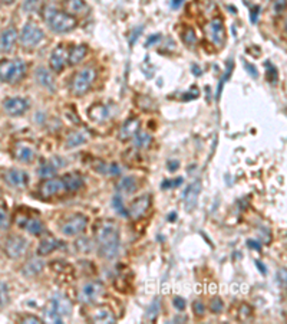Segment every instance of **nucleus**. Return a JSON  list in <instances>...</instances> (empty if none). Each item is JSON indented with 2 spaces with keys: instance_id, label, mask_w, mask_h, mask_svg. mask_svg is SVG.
<instances>
[{
  "instance_id": "nucleus-35",
  "label": "nucleus",
  "mask_w": 287,
  "mask_h": 324,
  "mask_svg": "<svg viewBox=\"0 0 287 324\" xmlns=\"http://www.w3.org/2000/svg\"><path fill=\"white\" fill-rule=\"evenodd\" d=\"M40 3H42V0H25L22 5L23 12H26V13L38 12L40 9Z\"/></svg>"
},
{
  "instance_id": "nucleus-4",
  "label": "nucleus",
  "mask_w": 287,
  "mask_h": 324,
  "mask_svg": "<svg viewBox=\"0 0 287 324\" xmlns=\"http://www.w3.org/2000/svg\"><path fill=\"white\" fill-rule=\"evenodd\" d=\"M28 67L20 58L0 61V81L6 84H17L26 75Z\"/></svg>"
},
{
  "instance_id": "nucleus-9",
  "label": "nucleus",
  "mask_w": 287,
  "mask_h": 324,
  "mask_svg": "<svg viewBox=\"0 0 287 324\" xmlns=\"http://www.w3.org/2000/svg\"><path fill=\"white\" fill-rule=\"evenodd\" d=\"M86 226H88V218L83 213H75V215L69 216L65 222H62L61 232L68 238H74V236L83 233Z\"/></svg>"
},
{
  "instance_id": "nucleus-23",
  "label": "nucleus",
  "mask_w": 287,
  "mask_h": 324,
  "mask_svg": "<svg viewBox=\"0 0 287 324\" xmlns=\"http://www.w3.org/2000/svg\"><path fill=\"white\" fill-rule=\"evenodd\" d=\"M88 116L91 118L92 121L95 123H105L106 120H109L111 117V113H109V108L106 105H102V104H93L88 110Z\"/></svg>"
},
{
  "instance_id": "nucleus-7",
  "label": "nucleus",
  "mask_w": 287,
  "mask_h": 324,
  "mask_svg": "<svg viewBox=\"0 0 287 324\" xmlns=\"http://www.w3.org/2000/svg\"><path fill=\"white\" fill-rule=\"evenodd\" d=\"M19 39L25 48H35L45 39V32L42 31L40 26H38L35 22H28L23 26Z\"/></svg>"
},
{
  "instance_id": "nucleus-34",
  "label": "nucleus",
  "mask_w": 287,
  "mask_h": 324,
  "mask_svg": "<svg viewBox=\"0 0 287 324\" xmlns=\"http://www.w3.org/2000/svg\"><path fill=\"white\" fill-rule=\"evenodd\" d=\"M112 206L115 209V212L122 218H128V209L125 208L124 201H122L121 195H115L112 199Z\"/></svg>"
},
{
  "instance_id": "nucleus-52",
  "label": "nucleus",
  "mask_w": 287,
  "mask_h": 324,
  "mask_svg": "<svg viewBox=\"0 0 287 324\" xmlns=\"http://www.w3.org/2000/svg\"><path fill=\"white\" fill-rule=\"evenodd\" d=\"M247 245H249L250 248H254V249H257V251H260V249H261L260 244H257L256 241H253V240L247 241Z\"/></svg>"
},
{
  "instance_id": "nucleus-36",
  "label": "nucleus",
  "mask_w": 287,
  "mask_h": 324,
  "mask_svg": "<svg viewBox=\"0 0 287 324\" xmlns=\"http://www.w3.org/2000/svg\"><path fill=\"white\" fill-rule=\"evenodd\" d=\"M10 224H12V219H10L9 212L5 208H0V231L9 229Z\"/></svg>"
},
{
  "instance_id": "nucleus-15",
  "label": "nucleus",
  "mask_w": 287,
  "mask_h": 324,
  "mask_svg": "<svg viewBox=\"0 0 287 324\" xmlns=\"http://www.w3.org/2000/svg\"><path fill=\"white\" fill-rule=\"evenodd\" d=\"M68 63V49L65 45H58L51 54L49 67L53 72H62Z\"/></svg>"
},
{
  "instance_id": "nucleus-8",
  "label": "nucleus",
  "mask_w": 287,
  "mask_h": 324,
  "mask_svg": "<svg viewBox=\"0 0 287 324\" xmlns=\"http://www.w3.org/2000/svg\"><path fill=\"white\" fill-rule=\"evenodd\" d=\"M29 242L22 235H10L8 240L5 241V254L8 255L10 260H20L28 252Z\"/></svg>"
},
{
  "instance_id": "nucleus-33",
  "label": "nucleus",
  "mask_w": 287,
  "mask_h": 324,
  "mask_svg": "<svg viewBox=\"0 0 287 324\" xmlns=\"http://www.w3.org/2000/svg\"><path fill=\"white\" fill-rule=\"evenodd\" d=\"M134 140V146L138 147V148H148V147L151 146L152 143V137L148 134V133H144V132H138L132 137Z\"/></svg>"
},
{
  "instance_id": "nucleus-26",
  "label": "nucleus",
  "mask_w": 287,
  "mask_h": 324,
  "mask_svg": "<svg viewBox=\"0 0 287 324\" xmlns=\"http://www.w3.org/2000/svg\"><path fill=\"white\" fill-rule=\"evenodd\" d=\"M65 164H66L65 160L61 163H58L56 162V157H55V159H52V160H49V162H43L40 166H39L38 175L40 176V178H43V179L53 178V176H55V173H56V170L59 169V167H62V166H65Z\"/></svg>"
},
{
  "instance_id": "nucleus-44",
  "label": "nucleus",
  "mask_w": 287,
  "mask_h": 324,
  "mask_svg": "<svg viewBox=\"0 0 287 324\" xmlns=\"http://www.w3.org/2000/svg\"><path fill=\"white\" fill-rule=\"evenodd\" d=\"M253 316V311H251V307L247 306V304H243L242 307H240V320L243 321H247L250 320Z\"/></svg>"
},
{
  "instance_id": "nucleus-29",
  "label": "nucleus",
  "mask_w": 287,
  "mask_h": 324,
  "mask_svg": "<svg viewBox=\"0 0 287 324\" xmlns=\"http://www.w3.org/2000/svg\"><path fill=\"white\" fill-rule=\"evenodd\" d=\"M88 54V47L86 45H76V47L70 48L68 51V63L75 67L78 63L85 59V56Z\"/></svg>"
},
{
  "instance_id": "nucleus-3",
  "label": "nucleus",
  "mask_w": 287,
  "mask_h": 324,
  "mask_svg": "<svg viewBox=\"0 0 287 324\" xmlns=\"http://www.w3.org/2000/svg\"><path fill=\"white\" fill-rule=\"evenodd\" d=\"M72 304L70 301L61 294L53 295L45 307V320L51 323H62L63 317L70 316Z\"/></svg>"
},
{
  "instance_id": "nucleus-56",
  "label": "nucleus",
  "mask_w": 287,
  "mask_h": 324,
  "mask_svg": "<svg viewBox=\"0 0 287 324\" xmlns=\"http://www.w3.org/2000/svg\"><path fill=\"white\" fill-rule=\"evenodd\" d=\"M3 5H12V3H15V0H0Z\"/></svg>"
},
{
  "instance_id": "nucleus-22",
  "label": "nucleus",
  "mask_w": 287,
  "mask_h": 324,
  "mask_svg": "<svg viewBox=\"0 0 287 324\" xmlns=\"http://www.w3.org/2000/svg\"><path fill=\"white\" fill-rule=\"evenodd\" d=\"M61 245V241L56 240L55 236H45L43 240H40V242H39L38 255L39 256H47V255L55 252L56 249H59Z\"/></svg>"
},
{
  "instance_id": "nucleus-50",
  "label": "nucleus",
  "mask_w": 287,
  "mask_h": 324,
  "mask_svg": "<svg viewBox=\"0 0 287 324\" xmlns=\"http://www.w3.org/2000/svg\"><path fill=\"white\" fill-rule=\"evenodd\" d=\"M178 167H180V162H177V160L168 162V170H170V171H175Z\"/></svg>"
},
{
  "instance_id": "nucleus-5",
  "label": "nucleus",
  "mask_w": 287,
  "mask_h": 324,
  "mask_svg": "<svg viewBox=\"0 0 287 324\" xmlns=\"http://www.w3.org/2000/svg\"><path fill=\"white\" fill-rule=\"evenodd\" d=\"M97 78V70L93 67H85L76 72L70 82V93L76 97H82L92 88Z\"/></svg>"
},
{
  "instance_id": "nucleus-11",
  "label": "nucleus",
  "mask_w": 287,
  "mask_h": 324,
  "mask_svg": "<svg viewBox=\"0 0 287 324\" xmlns=\"http://www.w3.org/2000/svg\"><path fill=\"white\" fill-rule=\"evenodd\" d=\"M39 192L43 199H51V198L66 193V187H65L62 178H49L45 179V182L40 185Z\"/></svg>"
},
{
  "instance_id": "nucleus-18",
  "label": "nucleus",
  "mask_w": 287,
  "mask_h": 324,
  "mask_svg": "<svg viewBox=\"0 0 287 324\" xmlns=\"http://www.w3.org/2000/svg\"><path fill=\"white\" fill-rule=\"evenodd\" d=\"M17 31L15 28H8L0 32V52H10L17 40Z\"/></svg>"
},
{
  "instance_id": "nucleus-47",
  "label": "nucleus",
  "mask_w": 287,
  "mask_h": 324,
  "mask_svg": "<svg viewBox=\"0 0 287 324\" xmlns=\"http://www.w3.org/2000/svg\"><path fill=\"white\" fill-rule=\"evenodd\" d=\"M258 16H260V6H253L251 10H250V20H251V24H256Z\"/></svg>"
},
{
  "instance_id": "nucleus-10",
  "label": "nucleus",
  "mask_w": 287,
  "mask_h": 324,
  "mask_svg": "<svg viewBox=\"0 0 287 324\" xmlns=\"http://www.w3.org/2000/svg\"><path fill=\"white\" fill-rule=\"evenodd\" d=\"M205 33L217 48H221L226 44V26L221 17L212 19L210 24L205 28Z\"/></svg>"
},
{
  "instance_id": "nucleus-2",
  "label": "nucleus",
  "mask_w": 287,
  "mask_h": 324,
  "mask_svg": "<svg viewBox=\"0 0 287 324\" xmlns=\"http://www.w3.org/2000/svg\"><path fill=\"white\" fill-rule=\"evenodd\" d=\"M42 16H43V20L47 25V28L56 33H66V32L74 31L78 25L76 17L66 13L65 10L56 9L52 5L43 8Z\"/></svg>"
},
{
  "instance_id": "nucleus-49",
  "label": "nucleus",
  "mask_w": 287,
  "mask_h": 324,
  "mask_svg": "<svg viewBox=\"0 0 287 324\" xmlns=\"http://www.w3.org/2000/svg\"><path fill=\"white\" fill-rule=\"evenodd\" d=\"M185 300L184 298H181V297H175L174 298V307L178 311H182V310H185Z\"/></svg>"
},
{
  "instance_id": "nucleus-30",
  "label": "nucleus",
  "mask_w": 287,
  "mask_h": 324,
  "mask_svg": "<svg viewBox=\"0 0 287 324\" xmlns=\"http://www.w3.org/2000/svg\"><path fill=\"white\" fill-rule=\"evenodd\" d=\"M88 141V134L85 132H79V130H75V132H70L66 136V140H65V146L68 148H74V147H79L85 144Z\"/></svg>"
},
{
  "instance_id": "nucleus-54",
  "label": "nucleus",
  "mask_w": 287,
  "mask_h": 324,
  "mask_svg": "<svg viewBox=\"0 0 287 324\" xmlns=\"http://www.w3.org/2000/svg\"><path fill=\"white\" fill-rule=\"evenodd\" d=\"M159 39V35H157V36H152L151 39H150V40H148V42H147V47H151V44L152 42H157V40H158Z\"/></svg>"
},
{
  "instance_id": "nucleus-27",
  "label": "nucleus",
  "mask_w": 287,
  "mask_h": 324,
  "mask_svg": "<svg viewBox=\"0 0 287 324\" xmlns=\"http://www.w3.org/2000/svg\"><path fill=\"white\" fill-rule=\"evenodd\" d=\"M45 268V263L40 258H32L23 265L22 274L25 277H36Z\"/></svg>"
},
{
  "instance_id": "nucleus-17",
  "label": "nucleus",
  "mask_w": 287,
  "mask_h": 324,
  "mask_svg": "<svg viewBox=\"0 0 287 324\" xmlns=\"http://www.w3.org/2000/svg\"><path fill=\"white\" fill-rule=\"evenodd\" d=\"M63 8H65L66 13L72 15L74 17L86 16L91 10L85 0H63Z\"/></svg>"
},
{
  "instance_id": "nucleus-55",
  "label": "nucleus",
  "mask_w": 287,
  "mask_h": 324,
  "mask_svg": "<svg viewBox=\"0 0 287 324\" xmlns=\"http://www.w3.org/2000/svg\"><path fill=\"white\" fill-rule=\"evenodd\" d=\"M256 264H257V267H258V268H260V270H261V272H263V274H265V272H266V268H265V267H263V264H261V263H258V261H257Z\"/></svg>"
},
{
  "instance_id": "nucleus-13",
  "label": "nucleus",
  "mask_w": 287,
  "mask_h": 324,
  "mask_svg": "<svg viewBox=\"0 0 287 324\" xmlns=\"http://www.w3.org/2000/svg\"><path fill=\"white\" fill-rule=\"evenodd\" d=\"M150 208H151V195L147 193V195H142V196H138L129 205L128 216L134 218V219H141L148 212Z\"/></svg>"
},
{
  "instance_id": "nucleus-20",
  "label": "nucleus",
  "mask_w": 287,
  "mask_h": 324,
  "mask_svg": "<svg viewBox=\"0 0 287 324\" xmlns=\"http://www.w3.org/2000/svg\"><path fill=\"white\" fill-rule=\"evenodd\" d=\"M63 183H65V187H66V192H78L81 190L85 185V180H83L82 175L78 173V171H70V173H66L63 178Z\"/></svg>"
},
{
  "instance_id": "nucleus-28",
  "label": "nucleus",
  "mask_w": 287,
  "mask_h": 324,
  "mask_svg": "<svg viewBox=\"0 0 287 324\" xmlns=\"http://www.w3.org/2000/svg\"><path fill=\"white\" fill-rule=\"evenodd\" d=\"M35 78L38 81V84L45 87L47 90H55V79H53L51 71L46 70L45 67H38L35 71Z\"/></svg>"
},
{
  "instance_id": "nucleus-46",
  "label": "nucleus",
  "mask_w": 287,
  "mask_h": 324,
  "mask_svg": "<svg viewBox=\"0 0 287 324\" xmlns=\"http://www.w3.org/2000/svg\"><path fill=\"white\" fill-rule=\"evenodd\" d=\"M286 9V0H276L274 2V13L276 15H281Z\"/></svg>"
},
{
  "instance_id": "nucleus-16",
  "label": "nucleus",
  "mask_w": 287,
  "mask_h": 324,
  "mask_svg": "<svg viewBox=\"0 0 287 324\" xmlns=\"http://www.w3.org/2000/svg\"><path fill=\"white\" fill-rule=\"evenodd\" d=\"M89 320L92 323L113 324L116 321V317L109 306H98L89 313Z\"/></svg>"
},
{
  "instance_id": "nucleus-37",
  "label": "nucleus",
  "mask_w": 287,
  "mask_h": 324,
  "mask_svg": "<svg viewBox=\"0 0 287 324\" xmlns=\"http://www.w3.org/2000/svg\"><path fill=\"white\" fill-rule=\"evenodd\" d=\"M76 245V249L78 251H81V252H89L92 249V242L88 238H81V240H78L75 242Z\"/></svg>"
},
{
  "instance_id": "nucleus-21",
  "label": "nucleus",
  "mask_w": 287,
  "mask_h": 324,
  "mask_svg": "<svg viewBox=\"0 0 287 324\" xmlns=\"http://www.w3.org/2000/svg\"><path fill=\"white\" fill-rule=\"evenodd\" d=\"M200 192H201V182L200 180H196L193 185L188 186L187 192L184 193V202H185V209L187 210H193L196 208Z\"/></svg>"
},
{
  "instance_id": "nucleus-38",
  "label": "nucleus",
  "mask_w": 287,
  "mask_h": 324,
  "mask_svg": "<svg viewBox=\"0 0 287 324\" xmlns=\"http://www.w3.org/2000/svg\"><path fill=\"white\" fill-rule=\"evenodd\" d=\"M210 309H211L212 313L220 314V313L224 310V303H223V300H221L220 297H214V298H211V301H210Z\"/></svg>"
},
{
  "instance_id": "nucleus-53",
  "label": "nucleus",
  "mask_w": 287,
  "mask_h": 324,
  "mask_svg": "<svg viewBox=\"0 0 287 324\" xmlns=\"http://www.w3.org/2000/svg\"><path fill=\"white\" fill-rule=\"evenodd\" d=\"M184 3V0H171V8L173 9H180L181 5Z\"/></svg>"
},
{
  "instance_id": "nucleus-45",
  "label": "nucleus",
  "mask_w": 287,
  "mask_h": 324,
  "mask_svg": "<svg viewBox=\"0 0 287 324\" xmlns=\"http://www.w3.org/2000/svg\"><path fill=\"white\" fill-rule=\"evenodd\" d=\"M230 74H231V62H228V68L226 70V75H223V78H221V81H220L219 90H217V98L220 97V94H221V88H223V85L226 84L227 78L230 77Z\"/></svg>"
},
{
  "instance_id": "nucleus-51",
  "label": "nucleus",
  "mask_w": 287,
  "mask_h": 324,
  "mask_svg": "<svg viewBox=\"0 0 287 324\" xmlns=\"http://www.w3.org/2000/svg\"><path fill=\"white\" fill-rule=\"evenodd\" d=\"M246 68H247V71H249L250 74H251V77H257V75H258V74H257L256 68H254L251 63H249V62H246Z\"/></svg>"
},
{
  "instance_id": "nucleus-19",
  "label": "nucleus",
  "mask_w": 287,
  "mask_h": 324,
  "mask_svg": "<svg viewBox=\"0 0 287 324\" xmlns=\"http://www.w3.org/2000/svg\"><path fill=\"white\" fill-rule=\"evenodd\" d=\"M20 226L33 236H42L46 232L45 224L39 218H25L23 222H20Z\"/></svg>"
},
{
  "instance_id": "nucleus-32",
  "label": "nucleus",
  "mask_w": 287,
  "mask_h": 324,
  "mask_svg": "<svg viewBox=\"0 0 287 324\" xmlns=\"http://www.w3.org/2000/svg\"><path fill=\"white\" fill-rule=\"evenodd\" d=\"M97 170L106 176H121L122 173V167L118 163H109V164L99 163V166H97Z\"/></svg>"
},
{
  "instance_id": "nucleus-39",
  "label": "nucleus",
  "mask_w": 287,
  "mask_h": 324,
  "mask_svg": "<svg viewBox=\"0 0 287 324\" xmlns=\"http://www.w3.org/2000/svg\"><path fill=\"white\" fill-rule=\"evenodd\" d=\"M182 40H184L188 47H191V45H194V44H196L197 42L196 33H194V31H193L191 28H187L185 32L182 33Z\"/></svg>"
},
{
  "instance_id": "nucleus-42",
  "label": "nucleus",
  "mask_w": 287,
  "mask_h": 324,
  "mask_svg": "<svg viewBox=\"0 0 287 324\" xmlns=\"http://www.w3.org/2000/svg\"><path fill=\"white\" fill-rule=\"evenodd\" d=\"M182 182H184V179L182 178H175L173 179V180H164L162 182V185H161V187L162 189H174V187H178V186L181 185Z\"/></svg>"
},
{
  "instance_id": "nucleus-24",
  "label": "nucleus",
  "mask_w": 287,
  "mask_h": 324,
  "mask_svg": "<svg viewBox=\"0 0 287 324\" xmlns=\"http://www.w3.org/2000/svg\"><path fill=\"white\" fill-rule=\"evenodd\" d=\"M139 127H141V121L139 118H129L128 121H125L124 125L119 130V140H129L132 139L135 136L136 133L139 132Z\"/></svg>"
},
{
  "instance_id": "nucleus-40",
  "label": "nucleus",
  "mask_w": 287,
  "mask_h": 324,
  "mask_svg": "<svg viewBox=\"0 0 287 324\" xmlns=\"http://www.w3.org/2000/svg\"><path fill=\"white\" fill-rule=\"evenodd\" d=\"M9 288L5 283H0V307L6 306L9 303Z\"/></svg>"
},
{
  "instance_id": "nucleus-41",
  "label": "nucleus",
  "mask_w": 287,
  "mask_h": 324,
  "mask_svg": "<svg viewBox=\"0 0 287 324\" xmlns=\"http://www.w3.org/2000/svg\"><path fill=\"white\" fill-rule=\"evenodd\" d=\"M266 67H267V79H269V82L276 84V82H277V79H279L277 71H276V68L273 67L272 63H269V62H266Z\"/></svg>"
},
{
  "instance_id": "nucleus-43",
  "label": "nucleus",
  "mask_w": 287,
  "mask_h": 324,
  "mask_svg": "<svg viewBox=\"0 0 287 324\" xmlns=\"http://www.w3.org/2000/svg\"><path fill=\"white\" fill-rule=\"evenodd\" d=\"M193 311L197 317H203L205 313V306L201 300H196L193 303Z\"/></svg>"
},
{
  "instance_id": "nucleus-6",
  "label": "nucleus",
  "mask_w": 287,
  "mask_h": 324,
  "mask_svg": "<svg viewBox=\"0 0 287 324\" xmlns=\"http://www.w3.org/2000/svg\"><path fill=\"white\" fill-rule=\"evenodd\" d=\"M104 293H105V286L102 284V281H99V279L88 281L79 290L78 300L81 301L82 304L91 306L93 303H97L104 295Z\"/></svg>"
},
{
  "instance_id": "nucleus-14",
  "label": "nucleus",
  "mask_w": 287,
  "mask_h": 324,
  "mask_svg": "<svg viewBox=\"0 0 287 324\" xmlns=\"http://www.w3.org/2000/svg\"><path fill=\"white\" fill-rule=\"evenodd\" d=\"M3 108L9 116H22L29 110V101L22 97H10L3 101Z\"/></svg>"
},
{
  "instance_id": "nucleus-48",
  "label": "nucleus",
  "mask_w": 287,
  "mask_h": 324,
  "mask_svg": "<svg viewBox=\"0 0 287 324\" xmlns=\"http://www.w3.org/2000/svg\"><path fill=\"white\" fill-rule=\"evenodd\" d=\"M22 323H33V324H39V323H43L42 321V318H39L36 316H32V314H28V316H25L22 318Z\"/></svg>"
},
{
  "instance_id": "nucleus-31",
  "label": "nucleus",
  "mask_w": 287,
  "mask_h": 324,
  "mask_svg": "<svg viewBox=\"0 0 287 324\" xmlns=\"http://www.w3.org/2000/svg\"><path fill=\"white\" fill-rule=\"evenodd\" d=\"M118 192L122 195H132L138 190V182L135 178H124L116 186Z\"/></svg>"
},
{
  "instance_id": "nucleus-1",
  "label": "nucleus",
  "mask_w": 287,
  "mask_h": 324,
  "mask_svg": "<svg viewBox=\"0 0 287 324\" xmlns=\"http://www.w3.org/2000/svg\"><path fill=\"white\" fill-rule=\"evenodd\" d=\"M97 245L98 254L106 261H112L119 254L121 248V236L119 229L113 222H104L99 225L97 231Z\"/></svg>"
},
{
  "instance_id": "nucleus-12",
  "label": "nucleus",
  "mask_w": 287,
  "mask_h": 324,
  "mask_svg": "<svg viewBox=\"0 0 287 324\" xmlns=\"http://www.w3.org/2000/svg\"><path fill=\"white\" fill-rule=\"evenodd\" d=\"M3 179L13 189H26L28 185H29V182H31L29 175L25 170L20 169H9L3 175Z\"/></svg>"
},
{
  "instance_id": "nucleus-25",
  "label": "nucleus",
  "mask_w": 287,
  "mask_h": 324,
  "mask_svg": "<svg viewBox=\"0 0 287 324\" xmlns=\"http://www.w3.org/2000/svg\"><path fill=\"white\" fill-rule=\"evenodd\" d=\"M35 156H36V152L35 148L29 144H25V143H19L15 148V157L22 163H32L35 160Z\"/></svg>"
}]
</instances>
